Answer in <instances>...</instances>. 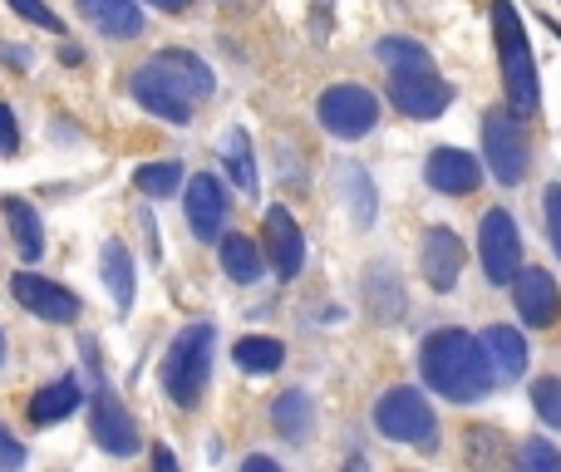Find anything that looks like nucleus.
<instances>
[{
    "mask_svg": "<svg viewBox=\"0 0 561 472\" xmlns=\"http://www.w3.org/2000/svg\"><path fill=\"white\" fill-rule=\"evenodd\" d=\"M492 35H498V64H502V88H507L512 114H537L541 104L537 59H531L527 25L517 20L512 0H492Z\"/></svg>",
    "mask_w": 561,
    "mask_h": 472,
    "instance_id": "7ed1b4c3",
    "label": "nucleus"
},
{
    "mask_svg": "<svg viewBox=\"0 0 561 472\" xmlns=\"http://www.w3.org/2000/svg\"><path fill=\"white\" fill-rule=\"evenodd\" d=\"M374 428L389 442H413V448H433V433H439V418H433L429 399L409 384L389 389L379 403H374Z\"/></svg>",
    "mask_w": 561,
    "mask_h": 472,
    "instance_id": "423d86ee",
    "label": "nucleus"
},
{
    "mask_svg": "<svg viewBox=\"0 0 561 472\" xmlns=\"http://www.w3.org/2000/svg\"><path fill=\"white\" fill-rule=\"evenodd\" d=\"M379 64L389 69V98H394V108H399L404 118L429 123V118H439L443 108H448L453 88L439 79L433 55L419 45V39H409V35L379 39Z\"/></svg>",
    "mask_w": 561,
    "mask_h": 472,
    "instance_id": "f03ea898",
    "label": "nucleus"
},
{
    "mask_svg": "<svg viewBox=\"0 0 561 472\" xmlns=\"http://www.w3.org/2000/svg\"><path fill=\"white\" fill-rule=\"evenodd\" d=\"M133 187L143 197H153V202L157 197H173L177 187H183V163H173V157H163V163H143L133 173Z\"/></svg>",
    "mask_w": 561,
    "mask_h": 472,
    "instance_id": "cd10ccee",
    "label": "nucleus"
},
{
    "mask_svg": "<svg viewBox=\"0 0 561 472\" xmlns=\"http://www.w3.org/2000/svg\"><path fill=\"white\" fill-rule=\"evenodd\" d=\"M25 468V442L10 438V428L0 423V472H20Z\"/></svg>",
    "mask_w": 561,
    "mask_h": 472,
    "instance_id": "473e14b6",
    "label": "nucleus"
},
{
    "mask_svg": "<svg viewBox=\"0 0 561 472\" xmlns=\"http://www.w3.org/2000/svg\"><path fill=\"white\" fill-rule=\"evenodd\" d=\"M98 266H104V285L114 291V305L118 310H128V305H133V261H128V246L124 241H104Z\"/></svg>",
    "mask_w": 561,
    "mask_h": 472,
    "instance_id": "b1692460",
    "label": "nucleus"
},
{
    "mask_svg": "<svg viewBox=\"0 0 561 472\" xmlns=\"http://www.w3.org/2000/svg\"><path fill=\"white\" fill-rule=\"evenodd\" d=\"M517 472H561V452L551 438H527L517 452Z\"/></svg>",
    "mask_w": 561,
    "mask_h": 472,
    "instance_id": "c85d7f7f",
    "label": "nucleus"
},
{
    "mask_svg": "<svg viewBox=\"0 0 561 472\" xmlns=\"http://www.w3.org/2000/svg\"><path fill=\"white\" fill-rule=\"evenodd\" d=\"M153 472H177V458L167 442H153Z\"/></svg>",
    "mask_w": 561,
    "mask_h": 472,
    "instance_id": "c9c22d12",
    "label": "nucleus"
},
{
    "mask_svg": "<svg viewBox=\"0 0 561 472\" xmlns=\"http://www.w3.org/2000/svg\"><path fill=\"white\" fill-rule=\"evenodd\" d=\"M84 384H79V374H65V379H55V384H45V389L30 399V423L35 428H45V423H59V418H69L74 409H84Z\"/></svg>",
    "mask_w": 561,
    "mask_h": 472,
    "instance_id": "aec40b11",
    "label": "nucleus"
},
{
    "mask_svg": "<svg viewBox=\"0 0 561 472\" xmlns=\"http://www.w3.org/2000/svg\"><path fill=\"white\" fill-rule=\"evenodd\" d=\"M311 393H301V389H285L281 399L271 403V423H276V433L281 438H291V442H301L305 433H311Z\"/></svg>",
    "mask_w": 561,
    "mask_h": 472,
    "instance_id": "a878e982",
    "label": "nucleus"
},
{
    "mask_svg": "<svg viewBox=\"0 0 561 472\" xmlns=\"http://www.w3.org/2000/svg\"><path fill=\"white\" fill-rule=\"evenodd\" d=\"M261 246H266V256H271V271L281 275V281H295V275H301V266H305V232H301V222H295V216L285 212L281 202L266 206V216H261Z\"/></svg>",
    "mask_w": 561,
    "mask_h": 472,
    "instance_id": "f8f14e48",
    "label": "nucleus"
},
{
    "mask_svg": "<svg viewBox=\"0 0 561 472\" xmlns=\"http://www.w3.org/2000/svg\"><path fill=\"white\" fill-rule=\"evenodd\" d=\"M89 369H94V413H89V428H94V442L104 452H114V458H133L138 448H143V438H138V423L128 418V409L118 403V393L108 389L104 379H98V350L89 344Z\"/></svg>",
    "mask_w": 561,
    "mask_h": 472,
    "instance_id": "6e6552de",
    "label": "nucleus"
},
{
    "mask_svg": "<svg viewBox=\"0 0 561 472\" xmlns=\"http://www.w3.org/2000/svg\"><path fill=\"white\" fill-rule=\"evenodd\" d=\"M344 177L354 182V222L370 226L374 222V187H370V177H364L360 167H344Z\"/></svg>",
    "mask_w": 561,
    "mask_h": 472,
    "instance_id": "2f4dec72",
    "label": "nucleus"
},
{
    "mask_svg": "<svg viewBox=\"0 0 561 472\" xmlns=\"http://www.w3.org/2000/svg\"><path fill=\"white\" fill-rule=\"evenodd\" d=\"M217 261H222V271L232 275L236 285H256V281H261V271H266L261 246H256L246 232H222V246H217Z\"/></svg>",
    "mask_w": 561,
    "mask_h": 472,
    "instance_id": "412c9836",
    "label": "nucleus"
},
{
    "mask_svg": "<svg viewBox=\"0 0 561 472\" xmlns=\"http://www.w3.org/2000/svg\"><path fill=\"white\" fill-rule=\"evenodd\" d=\"M344 472H364V468H360V462H344Z\"/></svg>",
    "mask_w": 561,
    "mask_h": 472,
    "instance_id": "ea45409f",
    "label": "nucleus"
},
{
    "mask_svg": "<svg viewBox=\"0 0 561 472\" xmlns=\"http://www.w3.org/2000/svg\"><path fill=\"white\" fill-rule=\"evenodd\" d=\"M212 344L217 330L207 320L177 330V340L167 344L163 354V393L177 403V409H197L207 393V379H212Z\"/></svg>",
    "mask_w": 561,
    "mask_h": 472,
    "instance_id": "20e7f679",
    "label": "nucleus"
},
{
    "mask_svg": "<svg viewBox=\"0 0 561 472\" xmlns=\"http://www.w3.org/2000/svg\"><path fill=\"white\" fill-rule=\"evenodd\" d=\"M59 59H65V64H84V49H79V45H65V49H59Z\"/></svg>",
    "mask_w": 561,
    "mask_h": 472,
    "instance_id": "58836bf2",
    "label": "nucleus"
},
{
    "mask_svg": "<svg viewBox=\"0 0 561 472\" xmlns=\"http://www.w3.org/2000/svg\"><path fill=\"white\" fill-rule=\"evenodd\" d=\"M512 305H517V315H522L527 330H547V324H557V315H561L557 275L541 271V266L517 271V281H512Z\"/></svg>",
    "mask_w": 561,
    "mask_h": 472,
    "instance_id": "4468645a",
    "label": "nucleus"
},
{
    "mask_svg": "<svg viewBox=\"0 0 561 472\" xmlns=\"http://www.w3.org/2000/svg\"><path fill=\"white\" fill-rule=\"evenodd\" d=\"M242 472H281V462H271L266 452H252V458L242 462Z\"/></svg>",
    "mask_w": 561,
    "mask_h": 472,
    "instance_id": "e433bc0d",
    "label": "nucleus"
},
{
    "mask_svg": "<svg viewBox=\"0 0 561 472\" xmlns=\"http://www.w3.org/2000/svg\"><path fill=\"white\" fill-rule=\"evenodd\" d=\"M315 118H320V128L330 138L354 143V138L374 133V123H379V98L364 84H330L315 98Z\"/></svg>",
    "mask_w": 561,
    "mask_h": 472,
    "instance_id": "0eeeda50",
    "label": "nucleus"
},
{
    "mask_svg": "<svg viewBox=\"0 0 561 472\" xmlns=\"http://www.w3.org/2000/svg\"><path fill=\"white\" fill-rule=\"evenodd\" d=\"M153 10H163V15H183L187 10V0H148Z\"/></svg>",
    "mask_w": 561,
    "mask_h": 472,
    "instance_id": "4c0bfd02",
    "label": "nucleus"
},
{
    "mask_svg": "<svg viewBox=\"0 0 561 472\" xmlns=\"http://www.w3.org/2000/svg\"><path fill=\"white\" fill-rule=\"evenodd\" d=\"M419 266H423V281L433 285V291H453L463 275V241L453 226H433L429 236H423V251H419Z\"/></svg>",
    "mask_w": 561,
    "mask_h": 472,
    "instance_id": "f3484780",
    "label": "nucleus"
},
{
    "mask_svg": "<svg viewBox=\"0 0 561 472\" xmlns=\"http://www.w3.org/2000/svg\"><path fill=\"white\" fill-rule=\"evenodd\" d=\"M232 359L242 364L246 374H276L285 364V344L271 340V334H246V340L232 344Z\"/></svg>",
    "mask_w": 561,
    "mask_h": 472,
    "instance_id": "393cba45",
    "label": "nucleus"
},
{
    "mask_svg": "<svg viewBox=\"0 0 561 472\" xmlns=\"http://www.w3.org/2000/svg\"><path fill=\"white\" fill-rule=\"evenodd\" d=\"M463 452H468L472 472H507V442H502V433L488 428V423H472V428L463 433Z\"/></svg>",
    "mask_w": 561,
    "mask_h": 472,
    "instance_id": "5701e85b",
    "label": "nucleus"
},
{
    "mask_svg": "<svg viewBox=\"0 0 561 472\" xmlns=\"http://www.w3.org/2000/svg\"><path fill=\"white\" fill-rule=\"evenodd\" d=\"M482 157H488V173L502 187H517L531 167V148H527V128L512 108H488L482 114Z\"/></svg>",
    "mask_w": 561,
    "mask_h": 472,
    "instance_id": "39448f33",
    "label": "nucleus"
},
{
    "mask_svg": "<svg viewBox=\"0 0 561 472\" xmlns=\"http://www.w3.org/2000/svg\"><path fill=\"white\" fill-rule=\"evenodd\" d=\"M74 5L104 39L124 45V39L143 35V10H138V0H74Z\"/></svg>",
    "mask_w": 561,
    "mask_h": 472,
    "instance_id": "a211bd4d",
    "label": "nucleus"
},
{
    "mask_svg": "<svg viewBox=\"0 0 561 472\" xmlns=\"http://www.w3.org/2000/svg\"><path fill=\"white\" fill-rule=\"evenodd\" d=\"M153 64L163 69V74L173 79V84L183 88V94L192 98V104H202V98H212V94H217L212 69H207V59H197L192 49H157Z\"/></svg>",
    "mask_w": 561,
    "mask_h": 472,
    "instance_id": "6ab92c4d",
    "label": "nucleus"
},
{
    "mask_svg": "<svg viewBox=\"0 0 561 472\" xmlns=\"http://www.w3.org/2000/svg\"><path fill=\"white\" fill-rule=\"evenodd\" d=\"M183 212H187V232H192V241H222V226H226V187H222V177L192 173L187 197H183Z\"/></svg>",
    "mask_w": 561,
    "mask_h": 472,
    "instance_id": "ddd939ff",
    "label": "nucleus"
},
{
    "mask_svg": "<svg viewBox=\"0 0 561 472\" xmlns=\"http://www.w3.org/2000/svg\"><path fill=\"white\" fill-rule=\"evenodd\" d=\"M531 409L541 413V423H551V428H561V379H551V374H541V379L531 384Z\"/></svg>",
    "mask_w": 561,
    "mask_h": 472,
    "instance_id": "c756f323",
    "label": "nucleus"
},
{
    "mask_svg": "<svg viewBox=\"0 0 561 472\" xmlns=\"http://www.w3.org/2000/svg\"><path fill=\"white\" fill-rule=\"evenodd\" d=\"M482 344V364H488L492 384H517L522 374H527V340H522V330H512V324H488V330L478 334Z\"/></svg>",
    "mask_w": 561,
    "mask_h": 472,
    "instance_id": "2eb2a0df",
    "label": "nucleus"
},
{
    "mask_svg": "<svg viewBox=\"0 0 561 472\" xmlns=\"http://www.w3.org/2000/svg\"><path fill=\"white\" fill-rule=\"evenodd\" d=\"M419 369H423V384H429L433 393H443V399H453V403L482 399L488 384H492L488 364H482L478 334L458 330V324L433 330L429 340L419 344Z\"/></svg>",
    "mask_w": 561,
    "mask_h": 472,
    "instance_id": "f257e3e1",
    "label": "nucleus"
},
{
    "mask_svg": "<svg viewBox=\"0 0 561 472\" xmlns=\"http://www.w3.org/2000/svg\"><path fill=\"white\" fill-rule=\"evenodd\" d=\"M478 256H482V275H488V285H512V281H517V271H522V236H517L512 212H502V206L482 212V222H478Z\"/></svg>",
    "mask_w": 561,
    "mask_h": 472,
    "instance_id": "1a4fd4ad",
    "label": "nucleus"
},
{
    "mask_svg": "<svg viewBox=\"0 0 561 472\" xmlns=\"http://www.w3.org/2000/svg\"><path fill=\"white\" fill-rule=\"evenodd\" d=\"M547 236H551V251L561 256V182L547 187Z\"/></svg>",
    "mask_w": 561,
    "mask_h": 472,
    "instance_id": "72a5a7b5",
    "label": "nucleus"
},
{
    "mask_svg": "<svg viewBox=\"0 0 561 472\" xmlns=\"http://www.w3.org/2000/svg\"><path fill=\"white\" fill-rule=\"evenodd\" d=\"M10 10H15L20 20H30L35 30H49V35H65V20H59L55 10L45 5V0H10Z\"/></svg>",
    "mask_w": 561,
    "mask_h": 472,
    "instance_id": "7c9ffc66",
    "label": "nucleus"
},
{
    "mask_svg": "<svg viewBox=\"0 0 561 472\" xmlns=\"http://www.w3.org/2000/svg\"><path fill=\"white\" fill-rule=\"evenodd\" d=\"M0 359H5V334H0Z\"/></svg>",
    "mask_w": 561,
    "mask_h": 472,
    "instance_id": "a19ab883",
    "label": "nucleus"
},
{
    "mask_svg": "<svg viewBox=\"0 0 561 472\" xmlns=\"http://www.w3.org/2000/svg\"><path fill=\"white\" fill-rule=\"evenodd\" d=\"M423 177H429V187L443 197H468V192H478V182H482V163L468 157L463 148H433L429 163H423Z\"/></svg>",
    "mask_w": 561,
    "mask_h": 472,
    "instance_id": "dca6fc26",
    "label": "nucleus"
},
{
    "mask_svg": "<svg viewBox=\"0 0 561 472\" xmlns=\"http://www.w3.org/2000/svg\"><path fill=\"white\" fill-rule=\"evenodd\" d=\"M10 295H15V305H25L30 315H39V320H49V324H74L79 315H84V300H79L74 291H65L59 281L35 275V271L10 275Z\"/></svg>",
    "mask_w": 561,
    "mask_h": 472,
    "instance_id": "9d476101",
    "label": "nucleus"
},
{
    "mask_svg": "<svg viewBox=\"0 0 561 472\" xmlns=\"http://www.w3.org/2000/svg\"><path fill=\"white\" fill-rule=\"evenodd\" d=\"M222 167L232 173V182L242 187V192H256V157H252V138H246V128H226Z\"/></svg>",
    "mask_w": 561,
    "mask_h": 472,
    "instance_id": "bb28decb",
    "label": "nucleus"
},
{
    "mask_svg": "<svg viewBox=\"0 0 561 472\" xmlns=\"http://www.w3.org/2000/svg\"><path fill=\"white\" fill-rule=\"evenodd\" d=\"M128 94H133V104L143 108V114L163 118V123H192V98L183 94V88L173 84V79L163 74V69L148 59V64H138L133 74H128Z\"/></svg>",
    "mask_w": 561,
    "mask_h": 472,
    "instance_id": "9b49d317",
    "label": "nucleus"
},
{
    "mask_svg": "<svg viewBox=\"0 0 561 472\" xmlns=\"http://www.w3.org/2000/svg\"><path fill=\"white\" fill-rule=\"evenodd\" d=\"M20 153V123L10 114V104H0V157H15Z\"/></svg>",
    "mask_w": 561,
    "mask_h": 472,
    "instance_id": "f704fd0d",
    "label": "nucleus"
},
{
    "mask_svg": "<svg viewBox=\"0 0 561 472\" xmlns=\"http://www.w3.org/2000/svg\"><path fill=\"white\" fill-rule=\"evenodd\" d=\"M0 212H5V226H10V236H15V251L25 256V261H39V256H45V222L35 216V206H30L25 197H5Z\"/></svg>",
    "mask_w": 561,
    "mask_h": 472,
    "instance_id": "4be33fe9",
    "label": "nucleus"
}]
</instances>
